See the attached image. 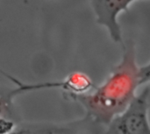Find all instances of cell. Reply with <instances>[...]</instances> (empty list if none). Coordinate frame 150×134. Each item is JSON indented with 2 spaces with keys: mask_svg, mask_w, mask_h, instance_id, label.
Masks as SVG:
<instances>
[{
  "mask_svg": "<svg viewBox=\"0 0 150 134\" xmlns=\"http://www.w3.org/2000/svg\"><path fill=\"white\" fill-rule=\"evenodd\" d=\"M123 49L120 63L103 84L95 87L94 92L68 94L70 99L84 108L85 119L94 125L107 126L136 96V89L140 86V67L136 61L135 47L133 43L127 42L123 45Z\"/></svg>",
  "mask_w": 150,
  "mask_h": 134,
  "instance_id": "6da1fadb",
  "label": "cell"
},
{
  "mask_svg": "<svg viewBox=\"0 0 150 134\" xmlns=\"http://www.w3.org/2000/svg\"><path fill=\"white\" fill-rule=\"evenodd\" d=\"M149 88L135 96L128 106L107 126L108 134H150L149 121Z\"/></svg>",
  "mask_w": 150,
  "mask_h": 134,
  "instance_id": "7a4b0ae2",
  "label": "cell"
},
{
  "mask_svg": "<svg viewBox=\"0 0 150 134\" xmlns=\"http://www.w3.org/2000/svg\"><path fill=\"white\" fill-rule=\"evenodd\" d=\"M134 1L136 0H91L96 22L107 29L114 42H122V31L118 17L120 12L127 11Z\"/></svg>",
  "mask_w": 150,
  "mask_h": 134,
  "instance_id": "3957f363",
  "label": "cell"
},
{
  "mask_svg": "<svg viewBox=\"0 0 150 134\" xmlns=\"http://www.w3.org/2000/svg\"><path fill=\"white\" fill-rule=\"evenodd\" d=\"M139 76H140V85L145 84L150 82V62L143 67H140Z\"/></svg>",
  "mask_w": 150,
  "mask_h": 134,
  "instance_id": "277c9868",
  "label": "cell"
},
{
  "mask_svg": "<svg viewBox=\"0 0 150 134\" xmlns=\"http://www.w3.org/2000/svg\"><path fill=\"white\" fill-rule=\"evenodd\" d=\"M13 126L12 123L7 122L2 118H0V133H7L9 130L11 129V127Z\"/></svg>",
  "mask_w": 150,
  "mask_h": 134,
  "instance_id": "5b68a950",
  "label": "cell"
}]
</instances>
